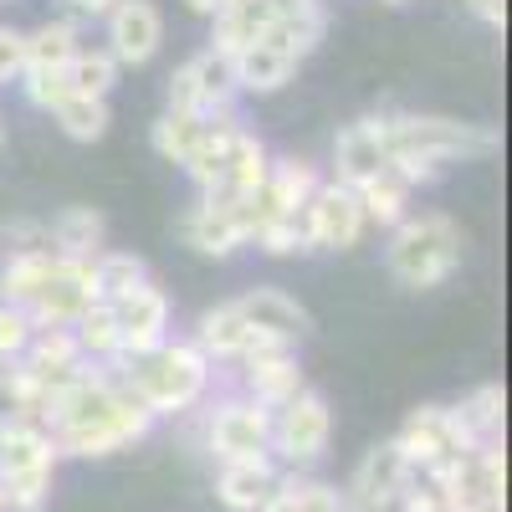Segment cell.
I'll use <instances>...</instances> for the list:
<instances>
[{
  "label": "cell",
  "instance_id": "cell-42",
  "mask_svg": "<svg viewBox=\"0 0 512 512\" xmlns=\"http://www.w3.org/2000/svg\"><path fill=\"white\" fill-rule=\"evenodd\" d=\"M67 6H72V16H88V21H103L113 6H118V0H67Z\"/></svg>",
  "mask_w": 512,
  "mask_h": 512
},
{
  "label": "cell",
  "instance_id": "cell-14",
  "mask_svg": "<svg viewBox=\"0 0 512 512\" xmlns=\"http://www.w3.org/2000/svg\"><path fill=\"white\" fill-rule=\"evenodd\" d=\"M236 308H241V318H246L256 333L282 338L287 349H297V344L308 338V328H313L308 308L297 303L292 292H282V287H251V292H241V297H236Z\"/></svg>",
  "mask_w": 512,
  "mask_h": 512
},
{
  "label": "cell",
  "instance_id": "cell-2",
  "mask_svg": "<svg viewBox=\"0 0 512 512\" xmlns=\"http://www.w3.org/2000/svg\"><path fill=\"white\" fill-rule=\"evenodd\" d=\"M113 369L128 384V395H134L154 420L195 410L210 390V374H216V364H210L190 338H164V344H154L149 354L113 359Z\"/></svg>",
  "mask_w": 512,
  "mask_h": 512
},
{
  "label": "cell",
  "instance_id": "cell-46",
  "mask_svg": "<svg viewBox=\"0 0 512 512\" xmlns=\"http://www.w3.org/2000/svg\"><path fill=\"white\" fill-rule=\"evenodd\" d=\"M384 6H405V0H384Z\"/></svg>",
  "mask_w": 512,
  "mask_h": 512
},
{
  "label": "cell",
  "instance_id": "cell-35",
  "mask_svg": "<svg viewBox=\"0 0 512 512\" xmlns=\"http://www.w3.org/2000/svg\"><path fill=\"white\" fill-rule=\"evenodd\" d=\"M16 88L26 93V103H31V108L52 113V103H57V98H67V67H26V72L16 77Z\"/></svg>",
  "mask_w": 512,
  "mask_h": 512
},
{
  "label": "cell",
  "instance_id": "cell-24",
  "mask_svg": "<svg viewBox=\"0 0 512 512\" xmlns=\"http://www.w3.org/2000/svg\"><path fill=\"white\" fill-rule=\"evenodd\" d=\"M57 267V251L52 246H36V251H11L6 272H0V303H16V308H31L36 292L47 287Z\"/></svg>",
  "mask_w": 512,
  "mask_h": 512
},
{
  "label": "cell",
  "instance_id": "cell-37",
  "mask_svg": "<svg viewBox=\"0 0 512 512\" xmlns=\"http://www.w3.org/2000/svg\"><path fill=\"white\" fill-rule=\"evenodd\" d=\"M21 72H26V31L0 26V88H11Z\"/></svg>",
  "mask_w": 512,
  "mask_h": 512
},
{
  "label": "cell",
  "instance_id": "cell-39",
  "mask_svg": "<svg viewBox=\"0 0 512 512\" xmlns=\"http://www.w3.org/2000/svg\"><path fill=\"white\" fill-rule=\"evenodd\" d=\"M6 241H11V251H36V246H47V226L11 221V226H6Z\"/></svg>",
  "mask_w": 512,
  "mask_h": 512
},
{
  "label": "cell",
  "instance_id": "cell-11",
  "mask_svg": "<svg viewBox=\"0 0 512 512\" xmlns=\"http://www.w3.org/2000/svg\"><path fill=\"white\" fill-rule=\"evenodd\" d=\"M390 164V123H384V113H364L354 118L344 134L333 139V180L338 185H364L374 180L379 169Z\"/></svg>",
  "mask_w": 512,
  "mask_h": 512
},
{
  "label": "cell",
  "instance_id": "cell-1",
  "mask_svg": "<svg viewBox=\"0 0 512 512\" xmlns=\"http://www.w3.org/2000/svg\"><path fill=\"white\" fill-rule=\"evenodd\" d=\"M41 425L52 431L62 456H113L144 441L154 431V415L128 395L113 364H88L47 400Z\"/></svg>",
  "mask_w": 512,
  "mask_h": 512
},
{
  "label": "cell",
  "instance_id": "cell-17",
  "mask_svg": "<svg viewBox=\"0 0 512 512\" xmlns=\"http://www.w3.org/2000/svg\"><path fill=\"white\" fill-rule=\"evenodd\" d=\"M277 487V461L272 456H251V461H221L216 497L231 512H262V502Z\"/></svg>",
  "mask_w": 512,
  "mask_h": 512
},
{
  "label": "cell",
  "instance_id": "cell-15",
  "mask_svg": "<svg viewBox=\"0 0 512 512\" xmlns=\"http://www.w3.org/2000/svg\"><path fill=\"white\" fill-rule=\"evenodd\" d=\"M241 384H246V395L256 400V405H267V410H277V405H287L297 390H308V379H303V364H297V354L292 349H262V354H246L241 359Z\"/></svg>",
  "mask_w": 512,
  "mask_h": 512
},
{
  "label": "cell",
  "instance_id": "cell-18",
  "mask_svg": "<svg viewBox=\"0 0 512 512\" xmlns=\"http://www.w3.org/2000/svg\"><path fill=\"white\" fill-rule=\"evenodd\" d=\"M47 246L62 256V262H93V256L108 246V221L93 205H67L62 216L47 226Z\"/></svg>",
  "mask_w": 512,
  "mask_h": 512
},
{
  "label": "cell",
  "instance_id": "cell-31",
  "mask_svg": "<svg viewBox=\"0 0 512 512\" xmlns=\"http://www.w3.org/2000/svg\"><path fill=\"white\" fill-rule=\"evenodd\" d=\"M205 123L210 118H200V113H180V108H164V118L154 123V154L159 159H169V164H185L190 154H195V144H200V134H205Z\"/></svg>",
  "mask_w": 512,
  "mask_h": 512
},
{
  "label": "cell",
  "instance_id": "cell-9",
  "mask_svg": "<svg viewBox=\"0 0 512 512\" xmlns=\"http://www.w3.org/2000/svg\"><path fill=\"white\" fill-rule=\"evenodd\" d=\"M272 410L256 405L251 395H226L216 410H210V431L205 446L216 461H251V456H272Z\"/></svg>",
  "mask_w": 512,
  "mask_h": 512
},
{
  "label": "cell",
  "instance_id": "cell-23",
  "mask_svg": "<svg viewBox=\"0 0 512 512\" xmlns=\"http://www.w3.org/2000/svg\"><path fill=\"white\" fill-rule=\"evenodd\" d=\"M262 512H344V497L313 472H277V487L262 502Z\"/></svg>",
  "mask_w": 512,
  "mask_h": 512
},
{
  "label": "cell",
  "instance_id": "cell-4",
  "mask_svg": "<svg viewBox=\"0 0 512 512\" xmlns=\"http://www.w3.org/2000/svg\"><path fill=\"white\" fill-rule=\"evenodd\" d=\"M384 123H390V154L410 149L441 169L502 149V134L492 123H461V118H441V113H400V108H384Z\"/></svg>",
  "mask_w": 512,
  "mask_h": 512
},
{
  "label": "cell",
  "instance_id": "cell-7",
  "mask_svg": "<svg viewBox=\"0 0 512 512\" xmlns=\"http://www.w3.org/2000/svg\"><path fill=\"white\" fill-rule=\"evenodd\" d=\"M364 231H369V221H364V205H359V190L354 185L323 180L313 190V200L303 205L308 251H354L364 241Z\"/></svg>",
  "mask_w": 512,
  "mask_h": 512
},
{
  "label": "cell",
  "instance_id": "cell-8",
  "mask_svg": "<svg viewBox=\"0 0 512 512\" xmlns=\"http://www.w3.org/2000/svg\"><path fill=\"white\" fill-rule=\"evenodd\" d=\"M410 482H415V466L405 461V451L395 441H379L364 451V461L338 487V497H344V512H390Z\"/></svg>",
  "mask_w": 512,
  "mask_h": 512
},
{
  "label": "cell",
  "instance_id": "cell-32",
  "mask_svg": "<svg viewBox=\"0 0 512 512\" xmlns=\"http://www.w3.org/2000/svg\"><path fill=\"white\" fill-rule=\"evenodd\" d=\"M72 333H77V349H82V359H88V364H113L123 354L118 323H113V308L108 303H93L88 313L72 323Z\"/></svg>",
  "mask_w": 512,
  "mask_h": 512
},
{
  "label": "cell",
  "instance_id": "cell-25",
  "mask_svg": "<svg viewBox=\"0 0 512 512\" xmlns=\"http://www.w3.org/2000/svg\"><path fill=\"white\" fill-rule=\"evenodd\" d=\"M267 169H272V149L256 139L251 128H241L236 144H231V159H226V180H221V190H226V195H262Z\"/></svg>",
  "mask_w": 512,
  "mask_h": 512
},
{
  "label": "cell",
  "instance_id": "cell-20",
  "mask_svg": "<svg viewBox=\"0 0 512 512\" xmlns=\"http://www.w3.org/2000/svg\"><path fill=\"white\" fill-rule=\"evenodd\" d=\"M303 62H292L282 47H272V41L256 36L251 47L231 52V77H236V93H277L292 82V72Z\"/></svg>",
  "mask_w": 512,
  "mask_h": 512
},
{
  "label": "cell",
  "instance_id": "cell-13",
  "mask_svg": "<svg viewBox=\"0 0 512 512\" xmlns=\"http://www.w3.org/2000/svg\"><path fill=\"white\" fill-rule=\"evenodd\" d=\"M108 308H113L118 344H123L118 359L149 354L154 344H164V338H169V297H164V287H154V277L139 282L134 292H123L118 303H108Z\"/></svg>",
  "mask_w": 512,
  "mask_h": 512
},
{
  "label": "cell",
  "instance_id": "cell-26",
  "mask_svg": "<svg viewBox=\"0 0 512 512\" xmlns=\"http://www.w3.org/2000/svg\"><path fill=\"white\" fill-rule=\"evenodd\" d=\"M410 195H415V190H410V185L395 175L390 164H384L374 180H364V185H359L364 221H369V226H384V231H390V226H400V221L410 216Z\"/></svg>",
  "mask_w": 512,
  "mask_h": 512
},
{
  "label": "cell",
  "instance_id": "cell-10",
  "mask_svg": "<svg viewBox=\"0 0 512 512\" xmlns=\"http://www.w3.org/2000/svg\"><path fill=\"white\" fill-rule=\"evenodd\" d=\"M164 41V16L154 0H118V6L103 16V47L113 52L118 67H144L154 62Z\"/></svg>",
  "mask_w": 512,
  "mask_h": 512
},
{
  "label": "cell",
  "instance_id": "cell-38",
  "mask_svg": "<svg viewBox=\"0 0 512 512\" xmlns=\"http://www.w3.org/2000/svg\"><path fill=\"white\" fill-rule=\"evenodd\" d=\"M395 507H400V512H446V502H441V492H436L431 482H410Z\"/></svg>",
  "mask_w": 512,
  "mask_h": 512
},
{
  "label": "cell",
  "instance_id": "cell-19",
  "mask_svg": "<svg viewBox=\"0 0 512 512\" xmlns=\"http://www.w3.org/2000/svg\"><path fill=\"white\" fill-rule=\"evenodd\" d=\"M323 185L318 164L308 159H272L267 185H262V216H303V205Z\"/></svg>",
  "mask_w": 512,
  "mask_h": 512
},
{
  "label": "cell",
  "instance_id": "cell-40",
  "mask_svg": "<svg viewBox=\"0 0 512 512\" xmlns=\"http://www.w3.org/2000/svg\"><path fill=\"white\" fill-rule=\"evenodd\" d=\"M466 11H472L482 26H492V31L507 26V0H466Z\"/></svg>",
  "mask_w": 512,
  "mask_h": 512
},
{
  "label": "cell",
  "instance_id": "cell-45",
  "mask_svg": "<svg viewBox=\"0 0 512 512\" xmlns=\"http://www.w3.org/2000/svg\"><path fill=\"white\" fill-rule=\"evenodd\" d=\"M0 149H6V113H0Z\"/></svg>",
  "mask_w": 512,
  "mask_h": 512
},
{
  "label": "cell",
  "instance_id": "cell-5",
  "mask_svg": "<svg viewBox=\"0 0 512 512\" xmlns=\"http://www.w3.org/2000/svg\"><path fill=\"white\" fill-rule=\"evenodd\" d=\"M328 441H333V410H328V400L318 390H297L287 405L272 410L267 451H272V461L287 466V472H308V466H318Z\"/></svg>",
  "mask_w": 512,
  "mask_h": 512
},
{
  "label": "cell",
  "instance_id": "cell-28",
  "mask_svg": "<svg viewBox=\"0 0 512 512\" xmlns=\"http://www.w3.org/2000/svg\"><path fill=\"white\" fill-rule=\"evenodd\" d=\"M139 282H149V262L134 251H98L93 256V292H98V303H118L123 292H134Z\"/></svg>",
  "mask_w": 512,
  "mask_h": 512
},
{
  "label": "cell",
  "instance_id": "cell-12",
  "mask_svg": "<svg viewBox=\"0 0 512 512\" xmlns=\"http://www.w3.org/2000/svg\"><path fill=\"white\" fill-rule=\"evenodd\" d=\"M93 303H98V292H93V262H62V256H57L47 287L36 292V303L26 313L36 318V328H72Z\"/></svg>",
  "mask_w": 512,
  "mask_h": 512
},
{
  "label": "cell",
  "instance_id": "cell-16",
  "mask_svg": "<svg viewBox=\"0 0 512 512\" xmlns=\"http://www.w3.org/2000/svg\"><path fill=\"white\" fill-rule=\"evenodd\" d=\"M241 128H246L241 113H231V118H210V123H205V134H200L195 154L180 164L185 175H190V185H195V195L221 190V180H226V159H231V144H236Z\"/></svg>",
  "mask_w": 512,
  "mask_h": 512
},
{
  "label": "cell",
  "instance_id": "cell-27",
  "mask_svg": "<svg viewBox=\"0 0 512 512\" xmlns=\"http://www.w3.org/2000/svg\"><path fill=\"white\" fill-rule=\"evenodd\" d=\"M52 123L62 128L67 139H77V144H98L108 134V123H113V108H108V98L67 93V98L52 103Z\"/></svg>",
  "mask_w": 512,
  "mask_h": 512
},
{
  "label": "cell",
  "instance_id": "cell-44",
  "mask_svg": "<svg viewBox=\"0 0 512 512\" xmlns=\"http://www.w3.org/2000/svg\"><path fill=\"white\" fill-rule=\"evenodd\" d=\"M6 425H11V410H0V436H6Z\"/></svg>",
  "mask_w": 512,
  "mask_h": 512
},
{
  "label": "cell",
  "instance_id": "cell-41",
  "mask_svg": "<svg viewBox=\"0 0 512 512\" xmlns=\"http://www.w3.org/2000/svg\"><path fill=\"white\" fill-rule=\"evenodd\" d=\"M272 21H292V16H308V11H323V0H267Z\"/></svg>",
  "mask_w": 512,
  "mask_h": 512
},
{
  "label": "cell",
  "instance_id": "cell-21",
  "mask_svg": "<svg viewBox=\"0 0 512 512\" xmlns=\"http://www.w3.org/2000/svg\"><path fill=\"white\" fill-rule=\"evenodd\" d=\"M190 344H195L210 364H236V359L246 354V344H251V323L241 318L236 303H216V308L200 313Z\"/></svg>",
  "mask_w": 512,
  "mask_h": 512
},
{
  "label": "cell",
  "instance_id": "cell-33",
  "mask_svg": "<svg viewBox=\"0 0 512 512\" xmlns=\"http://www.w3.org/2000/svg\"><path fill=\"white\" fill-rule=\"evenodd\" d=\"M461 415V425L472 431L477 441H497L502 436V415H507V395L502 384H482V390H472L461 405H451Z\"/></svg>",
  "mask_w": 512,
  "mask_h": 512
},
{
  "label": "cell",
  "instance_id": "cell-30",
  "mask_svg": "<svg viewBox=\"0 0 512 512\" xmlns=\"http://www.w3.org/2000/svg\"><path fill=\"white\" fill-rule=\"evenodd\" d=\"M82 47L77 21H41L36 31H26V67H67L72 52Z\"/></svg>",
  "mask_w": 512,
  "mask_h": 512
},
{
  "label": "cell",
  "instance_id": "cell-6",
  "mask_svg": "<svg viewBox=\"0 0 512 512\" xmlns=\"http://www.w3.org/2000/svg\"><path fill=\"white\" fill-rule=\"evenodd\" d=\"M236 77H231V57H221L216 47L195 52L190 62H180L169 72V108L180 113H200V118H231L236 113Z\"/></svg>",
  "mask_w": 512,
  "mask_h": 512
},
{
  "label": "cell",
  "instance_id": "cell-36",
  "mask_svg": "<svg viewBox=\"0 0 512 512\" xmlns=\"http://www.w3.org/2000/svg\"><path fill=\"white\" fill-rule=\"evenodd\" d=\"M31 333H36V318L16 303H0V364L6 359H21L26 344H31Z\"/></svg>",
  "mask_w": 512,
  "mask_h": 512
},
{
  "label": "cell",
  "instance_id": "cell-29",
  "mask_svg": "<svg viewBox=\"0 0 512 512\" xmlns=\"http://www.w3.org/2000/svg\"><path fill=\"white\" fill-rule=\"evenodd\" d=\"M118 62L108 47H77L67 62V93H88V98H108L118 88Z\"/></svg>",
  "mask_w": 512,
  "mask_h": 512
},
{
  "label": "cell",
  "instance_id": "cell-3",
  "mask_svg": "<svg viewBox=\"0 0 512 512\" xmlns=\"http://www.w3.org/2000/svg\"><path fill=\"white\" fill-rule=\"evenodd\" d=\"M384 267H390V277L410 292L441 287L461 267V226L446 210H410L400 226H390Z\"/></svg>",
  "mask_w": 512,
  "mask_h": 512
},
{
  "label": "cell",
  "instance_id": "cell-22",
  "mask_svg": "<svg viewBox=\"0 0 512 512\" xmlns=\"http://www.w3.org/2000/svg\"><path fill=\"white\" fill-rule=\"evenodd\" d=\"M395 446L405 451V461L415 466V472L436 466L441 456H456V451H451V431H446V405H420V410H410V420L400 425Z\"/></svg>",
  "mask_w": 512,
  "mask_h": 512
},
{
  "label": "cell",
  "instance_id": "cell-43",
  "mask_svg": "<svg viewBox=\"0 0 512 512\" xmlns=\"http://www.w3.org/2000/svg\"><path fill=\"white\" fill-rule=\"evenodd\" d=\"M185 6H190L195 16H216V11L226 6V0H185Z\"/></svg>",
  "mask_w": 512,
  "mask_h": 512
},
{
  "label": "cell",
  "instance_id": "cell-34",
  "mask_svg": "<svg viewBox=\"0 0 512 512\" xmlns=\"http://www.w3.org/2000/svg\"><path fill=\"white\" fill-rule=\"evenodd\" d=\"M251 241L262 246L267 256H297L308 251V236H303V216H262L251 231Z\"/></svg>",
  "mask_w": 512,
  "mask_h": 512
}]
</instances>
